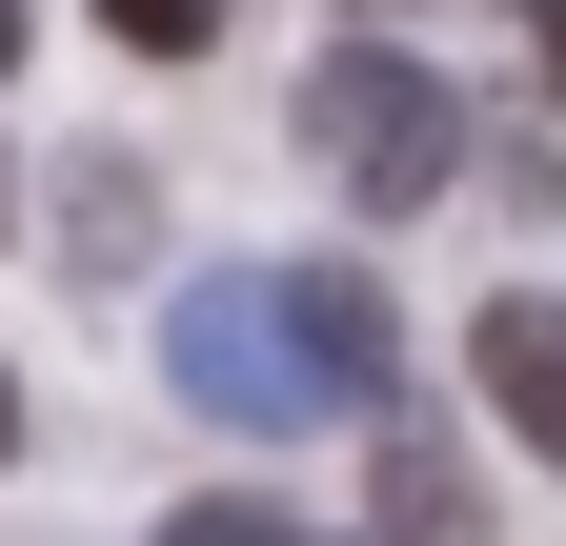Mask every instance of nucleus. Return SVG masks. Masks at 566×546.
Wrapping results in <instances>:
<instances>
[{
    "mask_svg": "<svg viewBox=\"0 0 566 546\" xmlns=\"http://www.w3.org/2000/svg\"><path fill=\"white\" fill-rule=\"evenodd\" d=\"M61 223H82V263H61V284H122V243H142V162H82V182H61Z\"/></svg>",
    "mask_w": 566,
    "mask_h": 546,
    "instance_id": "obj_6",
    "label": "nucleus"
},
{
    "mask_svg": "<svg viewBox=\"0 0 566 546\" xmlns=\"http://www.w3.org/2000/svg\"><path fill=\"white\" fill-rule=\"evenodd\" d=\"M465 365H485V426H506L526 465H566V304H546V284H506V304L465 324Z\"/></svg>",
    "mask_w": 566,
    "mask_h": 546,
    "instance_id": "obj_4",
    "label": "nucleus"
},
{
    "mask_svg": "<svg viewBox=\"0 0 566 546\" xmlns=\"http://www.w3.org/2000/svg\"><path fill=\"white\" fill-rule=\"evenodd\" d=\"M0 61H21V0H0Z\"/></svg>",
    "mask_w": 566,
    "mask_h": 546,
    "instance_id": "obj_10",
    "label": "nucleus"
},
{
    "mask_svg": "<svg viewBox=\"0 0 566 546\" xmlns=\"http://www.w3.org/2000/svg\"><path fill=\"white\" fill-rule=\"evenodd\" d=\"M526 21H546V102H566V0H526Z\"/></svg>",
    "mask_w": 566,
    "mask_h": 546,
    "instance_id": "obj_9",
    "label": "nucleus"
},
{
    "mask_svg": "<svg viewBox=\"0 0 566 546\" xmlns=\"http://www.w3.org/2000/svg\"><path fill=\"white\" fill-rule=\"evenodd\" d=\"M263 304H283V345H304L324 426H365V405H405V324H385V284H365V263H263Z\"/></svg>",
    "mask_w": 566,
    "mask_h": 546,
    "instance_id": "obj_3",
    "label": "nucleus"
},
{
    "mask_svg": "<svg viewBox=\"0 0 566 546\" xmlns=\"http://www.w3.org/2000/svg\"><path fill=\"white\" fill-rule=\"evenodd\" d=\"M304 162H324L344 202H446V182H465V102H446V61H405L385 21H344V41L304 61Z\"/></svg>",
    "mask_w": 566,
    "mask_h": 546,
    "instance_id": "obj_1",
    "label": "nucleus"
},
{
    "mask_svg": "<svg viewBox=\"0 0 566 546\" xmlns=\"http://www.w3.org/2000/svg\"><path fill=\"white\" fill-rule=\"evenodd\" d=\"M0 445H21V385H0Z\"/></svg>",
    "mask_w": 566,
    "mask_h": 546,
    "instance_id": "obj_11",
    "label": "nucleus"
},
{
    "mask_svg": "<svg viewBox=\"0 0 566 546\" xmlns=\"http://www.w3.org/2000/svg\"><path fill=\"white\" fill-rule=\"evenodd\" d=\"M102 41H142V61H202V41H223V0H102Z\"/></svg>",
    "mask_w": 566,
    "mask_h": 546,
    "instance_id": "obj_7",
    "label": "nucleus"
},
{
    "mask_svg": "<svg viewBox=\"0 0 566 546\" xmlns=\"http://www.w3.org/2000/svg\"><path fill=\"white\" fill-rule=\"evenodd\" d=\"M163 385L202 405V426H243V445H283V426H324V385H304V345H283L263 263H202V284L163 304Z\"/></svg>",
    "mask_w": 566,
    "mask_h": 546,
    "instance_id": "obj_2",
    "label": "nucleus"
},
{
    "mask_svg": "<svg viewBox=\"0 0 566 546\" xmlns=\"http://www.w3.org/2000/svg\"><path fill=\"white\" fill-rule=\"evenodd\" d=\"M365 465H385V546H485V486L446 465V426H405V405H365Z\"/></svg>",
    "mask_w": 566,
    "mask_h": 546,
    "instance_id": "obj_5",
    "label": "nucleus"
},
{
    "mask_svg": "<svg viewBox=\"0 0 566 546\" xmlns=\"http://www.w3.org/2000/svg\"><path fill=\"white\" fill-rule=\"evenodd\" d=\"M163 546H304V526H283V506H243V486H223V506H182Z\"/></svg>",
    "mask_w": 566,
    "mask_h": 546,
    "instance_id": "obj_8",
    "label": "nucleus"
}]
</instances>
